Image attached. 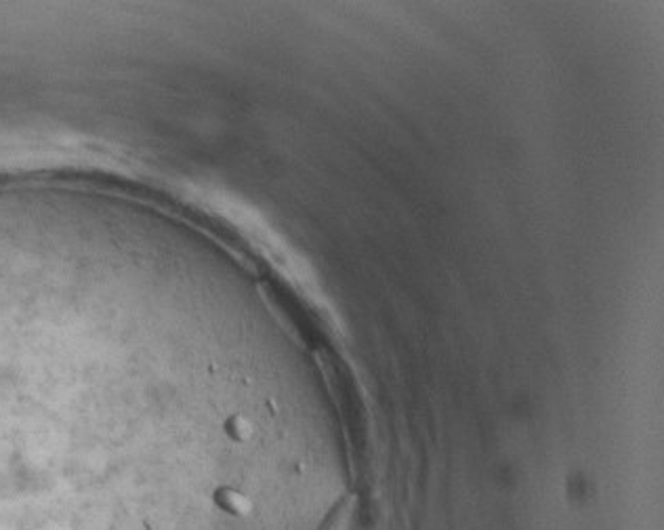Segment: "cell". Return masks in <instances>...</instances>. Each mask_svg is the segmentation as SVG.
Wrapping results in <instances>:
<instances>
[{
	"mask_svg": "<svg viewBox=\"0 0 664 530\" xmlns=\"http://www.w3.org/2000/svg\"><path fill=\"white\" fill-rule=\"evenodd\" d=\"M212 503L217 509H221L227 515L233 517H246L252 511V501L233 486H219L212 492Z\"/></svg>",
	"mask_w": 664,
	"mask_h": 530,
	"instance_id": "1",
	"label": "cell"
},
{
	"mask_svg": "<svg viewBox=\"0 0 664 530\" xmlns=\"http://www.w3.org/2000/svg\"><path fill=\"white\" fill-rule=\"evenodd\" d=\"M223 429H225V434H227L233 442H246V440H250V436H252V423H250L246 417H242V415H231V417L225 421Z\"/></svg>",
	"mask_w": 664,
	"mask_h": 530,
	"instance_id": "2",
	"label": "cell"
}]
</instances>
